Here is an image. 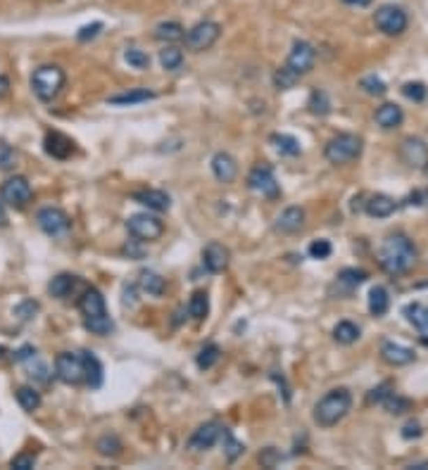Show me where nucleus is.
Listing matches in <instances>:
<instances>
[{"instance_id":"1","label":"nucleus","mask_w":428,"mask_h":470,"mask_svg":"<svg viewBox=\"0 0 428 470\" xmlns=\"http://www.w3.org/2000/svg\"><path fill=\"white\" fill-rule=\"evenodd\" d=\"M416 264V247L404 233H392L381 247V266L390 276H404Z\"/></svg>"},{"instance_id":"2","label":"nucleus","mask_w":428,"mask_h":470,"mask_svg":"<svg viewBox=\"0 0 428 470\" xmlns=\"http://www.w3.org/2000/svg\"><path fill=\"white\" fill-rule=\"evenodd\" d=\"M352 409V394L345 387L326 392L314 406V423L319 428H333L350 414Z\"/></svg>"},{"instance_id":"3","label":"nucleus","mask_w":428,"mask_h":470,"mask_svg":"<svg viewBox=\"0 0 428 470\" xmlns=\"http://www.w3.org/2000/svg\"><path fill=\"white\" fill-rule=\"evenodd\" d=\"M65 72L57 65H43L31 74V88L38 95V100L53 102L65 88Z\"/></svg>"},{"instance_id":"4","label":"nucleus","mask_w":428,"mask_h":470,"mask_svg":"<svg viewBox=\"0 0 428 470\" xmlns=\"http://www.w3.org/2000/svg\"><path fill=\"white\" fill-rule=\"evenodd\" d=\"M362 148L364 143L360 136H355V133H338V136H333L326 143L323 155H326V159L331 164H348V162H355L362 155Z\"/></svg>"},{"instance_id":"5","label":"nucleus","mask_w":428,"mask_h":470,"mask_svg":"<svg viewBox=\"0 0 428 470\" xmlns=\"http://www.w3.org/2000/svg\"><path fill=\"white\" fill-rule=\"evenodd\" d=\"M126 230H129V235H134L136 240H141V242H155V240H160L162 233H165V224H162L158 217H153V214L143 212V214L129 217Z\"/></svg>"},{"instance_id":"6","label":"nucleus","mask_w":428,"mask_h":470,"mask_svg":"<svg viewBox=\"0 0 428 470\" xmlns=\"http://www.w3.org/2000/svg\"><path fill=\"white\" fill-rule=\"evenodd\" d=\"M219 36H222V26L217 24V22H198L193 29H188V33L183 36V40H186V48L193 50V52H205L210 50L214 43L219 40Z\"/></svg>"},{"instance_id":"7","label":"nucleus","mask_w":428,"mask_h":470,"mask_svg":"<svg viewBox=\"0 0 428 470\" xmlns=\"http://www.w3.org/2000/svg\"><path fill=\"white\" fill-rule=\"evenodd\" d=\"M374 24L379 31H383L385 36H400V33L407 31V13L402 8H395V5H383V8L376 10L374 15Z\"/></svg>"},{"instance_id":"8","label":"nucleus","mask_w":428,"mask_h":470,"mask_svg":"<svg viewBox=\"0 0 428 470\" xmlns=\"http://www.w3.org/2000/svg\"><path fill=\"white\" fill-rule=\"evenodd\" d=\"M55 375L65 382V385H81V382H86L84 359H81V354H74V352L57 354L55 357Z\"/></svg>"},{"instance_id":"9","label":"nucleus","mask_w":428,"mask_h":470,"mask_svg":"<svg viewBox=\"0 0 428 470\" xmlns=\"http://www.w3.org/2000/svg\"><path fill=\"white\" fill-rule=\"evenodd\" d=\"M36 224L38 228L50 237H62L72 228V219H69L60 207H43L36 214Z\"/></svg>"},{"instance_id":"10","label":"nucleus","mask_w":428,"mask_h":470,"mask_svg":"<svg viewBox=\"0 0 428 470\" xmlns=\"http://www.w3.org/2000/svg\"><path fill=\"white\" fill-rule=\"evenodd\" d=\"M0 197H3L5 205H10L13 209H24L33 197L31 183L24 176H13L3 183L0 188Z\"/></svg>"},{"instance_id":"11","label":"nucleus","mask_w":428,"mask_h":470,"mask_svg":"<svg viewBox=\"0 0 428 470\" xmlns=\"http://www.w3.org/2000/svg\"><path fill=\"white\" fill-rule=\"evenodd\" d=\"M247 185H250V190H254L257 195L269 197V200H274V197L281 195L279 181H276L274 171H271V166H267V164L254 166V169L247 173Z\"/></svg>"},{"instance_id":"12","label":"nucleus","mask_w":428,"mask_h":470,"mask_svg":"<svg viewBox=\"0 0 428 470\" xmlns=\"http://www.w3.org/2000/svg\"><path fill=\"white\" fill-rule=\"evenodd\" d=\"M314 62H316V50L312 48L309 43H305V40H298V43L293 45L291 55H288L286 67L298 74V77H305V74H309L312 69H314Z\"/></svg>"},{"instance_id":"13","label":"nucleus","mask_w":428,"mask_h":470,"mask_svg":"<svg viewBox=\"0 0 428 470\" xmlns=\"http://www.w3.org/2000/svg\"><path fill=\"white\" fill-rule=\"evenodd\" d=\"M224 430H227V428H224L222 423H217V421L205 423V425H200L198 430L190 434V439H188V449H193V451L212 449V446L217 444L219 439H222Z\"/></svg>"},{"instance_id":"14","label":"nucleus","mask_w":428,"mask_h":470,"mask_svg":"<svg viewBox=\"0 0 428 470\" xmlns=\"http://www.w3.org/2000/svg\"><path fill=\"white\" fill-rule=\"evenodd\" d=\"M229 261H231V252L227 245L222 242H210L202 252V264L210 274H222V271L229 269Z\"/></svg>"},{"instance_id":"15","label":"nucleus","mask_w":428,"mask_h":470,"mask_svg":"<svg viewBox=\"0 0 428 470\" xmlns=\"http://www.w3.org/2000/svg\"><path fill=\"white\" fill-rule=\"evenodd\" d=\"M212 173L219 183H234L238 176V164L229 152H217L212 157Z\"/></svg>"},{"instance_id":"16","label":"nucleus","mask_w":428,"mask_h":470,"mask_svg":"<svg viewBox=\"0 0 428 470\" xmlns=\"http://www.w3.org/2000/svg\"><path fill=\"white\" fill-rule=\"evenodd\" d=\"M400 155L409 166H416V169H421V166L428 164V148L424 141H419V138H407V141H402Z\"/></svg>"},{"instance_id":"17","label":"nucleus","mask_w":428,"mask_h":470,"mask_svg":"<svg viewBox=\"0 0 428 470\" xmlns=\"http://www.w3.org/2000/svg\"><path fill=\"white\" fill-rule=\"evenodd\" d=\"M274 226L279 233H286V235L298 233V230L305 226V209L303 207H286L279 217H276Z\"/></svg>"},{"instance_id":"18","label":"nucleus","mask_w":428,"mask_h":470,"mask_svg":"<svg viewBox=\"0 0 428 470\" xmlns=\"http://www.w3.org/2000/svg\"><path fill=\"white\" fill-rule=\"evenodd\" d=\"M79 311L84 313V318H91V316H100V313H107V306H105V297L100 295V290L95 288H89L84 295H81L79 299Z\"/></svg>"},{"instance_id":"19","label":"nucleus","mask_w":428,"mask_h":470,"mask_svg":"<svg viewBox=\"0 0 428 470\" xmlns=\"http://www.w3.org/2000/svg\"><path fill=\"white\" fill-rule=\"evenodd\" d=\"M381 357H383L385 363L390 366H407L414 361V350H409V347H402L397 345V342H383V347H381Z\"/></svg>"},{"instance_id":"20","label":"nucleus","mask_w":428,"mask_h":470,"mask_svg":"<svg viewBox=\"0 0 428 470\" xmlns=\"http://www.w3.org/2000/svg\"><path fill=\"white\" fill-rule=\"evenodd\" d=\"M134 200L138 202V205L153 209V212H167V209L171 207V200L167 193H162V190H138V193H134Z\"/></svg>"},{"instance_id":"21","label":"nucleus","mask_w":428,"mask_h":470,"mask_svg":"<svg viewBox=\"0 0 428 470\" xmlns=\"http://www.w3.org/2000/svg\"><path fill=\"white\" fill-rule=\"evenodd\" d=\"M404 114H402V107L395 102H385L381 104L379 109H376V124L381 126V129L390 131V129H397V126L402 124Z\"/></svg>"},{"instance_id":"22","label":"nucleus","mask_w":428,"mask_h":470,"mask_svg":"<svg viewBox=\"0 0 428 470\" xmlns=\"http://www.w3.org/2000/svg\"><path fill=\"white\" fill-rule=\"evenodd\" d=\"M43 145H45V152H48L50 157H55V159H67V157L74 152V143L57 131L48 133Z\"/></svg>"},{"instance_id":"23","label":"nucleus","mask_w":428,"mask_h":470,"mask_svg":"<svg viewBox=\"0 0 428 470\" xmlns=\"http://www.w3.org/2000/svg\"><path fill=\"white\" fill-rule=\"evenodd\" d=\"M397 209V202L390 195H372L367 202V214L372 219H388Z\"/></svg>"},{"instance_id":"24","label":"nucleus","mask_w":428,"mask_h":470,"mask_svg":"<svg viewBox=\"0 0 428 470\" xmlns=\"http://www.w3.org/2000/svg\"><path fill=\"white\" fill-rule=\"evenodd\" d=\"M207 313H210V295L205 290H195L188 299V316L193 318L195 323L205 321Z\"/></svg>"},{"instance_id":"25","label":"nucleus","mask_w":428,"mask_h":470,"mask_svg":"<svg viewBox=\"0 0 428 470\" xmlns=\"http://www.w3.org/2000/svg\"><path fill=\"white\" fill-rule=\"evenodd\" d=\"M138 288L143 290L150 297H162L167 290V283L165 278L160 274H155V271H141V276H138Z\"/></svg>"},{"instance_id":"26","label":"nucleus","mask_w":428,"mask_h":470,"mask_svg":"<svg viewBox=\"0 0 428 470\" xmlns=\"http://www.w3.org/2000/svg\"><path fill=\"white\" fill-rule=\"evenodd\" d=\"M84 359V373H86V385L89 387H100L102 385V363L98 361L93 352H81Z\"/></svg>"},{"instance_id":"27","label":"nucleus","mask_w":428,"mask_h":470,"mask_svg":"<svg viewBox=\"0 0 428 470\" xmlns=\"http://www.w3.org/2000/svg\"><path fill=\"white\" fill-rule=\"evenodd\" d=\"M79 285V278L77 276H72V274H60V276H55L53 281H50V285H48V290H50V295L53 297H57V299H67L69 295L74 292V288Z\"/></svg>"},{"instance_id":"28","label":"nucleus","mask_w":428,"mask_h":470,"mask_svg":"<svg viewBox=\"0 0 428 470\" xmlns=\"http://www.w3.org/2000/svg\"><path fill=\"white\" fill-rule=\"evenodd\" d=\"M404 316H407V321L412 323V326L419 330L424 338H428V306L419 304V301L407 304L404 306Z\"/></svg>"},{"instance_id":"29","label":"nucleus","mask_w":428,"mask_h":470,"mask_svg":"<svg viewBox=\"0 0 428 470\" xmlns=\"http://www.w3.org/2000/svg\"><path fill=\"white\" fill-rule=\"evenodd\" d=\"M390 306V297H388V290L376 285L372 288V292H369V311H372V316H385V311H388Z\"/></svg>"},{"instance_id":"30","label":"nucleus","mask_w":428,"mask_h":470,"mask_svg":"<svg viewBox=\"0 0 428 470\" xmlns=\"http://www.w3.org/2000/svg\"><path fill=\"white\" fill-rule=\"evenodd\" d=\"M155 93L148 91V88H134L129 93H121V95H112L109 97V104H121V107H126V104H138V102H148L153 100Z\"/></svg>"},{"instance_id":"31","label":"nucleus","mask_w":428,"mask_h":470,"mask_svg":"<svg viewBox=\"0 0 428 470\" xmlns=\"http://www.w3.org/2000/svg\"><path fill=\"white\" fill-rule=\"evenodd\" d=\"M186 31L178 22H162V24L155 26V38L165 40V43H176V40H183Z\"/></svg>"},{"instance_id":"32","label":"nucleus","mask_w":428,"mask_h":470,"mask_svg":"<svg viewBox=\"0 0 428 470\" xmlns=\"http://www.w3.org/2000/svg\"><path fill=\"white\" fill-rule=\"evenodd\" d=\"M84 326H86V330H91L93 335L105 338V335H109L114 330V321L109 318V313H100V316L84 318Z\"/></svg>"},{"instance_id":"33","label":"nucleus","mask_w":428,"mask_h":470,"mask_svg":"<svg viewBox=\"0 0 428 470\" xmlns=\"http://www.w3.org/2000/svg\"><path fill=\"white\" fill-rule=\"evenodd\" d=\"M160 65L162 69H167V72H176V69H181L183 65V52L176 48V45H165V48L160 50Z\"/></svg>"},{"instance_id":"34","label":"nucleus","mask_w":428,"mask_h":470,"mask_svg":"<svg viewBox=\"0 0 428 470\" xmlns=\"http://www.w3.org/2000/svg\"><path fill=\"white\" fill-rule=\"evenodd\" d=\"M271 145H274V148L286 157H298L300 155L298 138L288 136V133H274V136H271Z\"/></svg>"},{"instance_id":"35","label":"nucleus","mask_w":428,"mask_h":470,"mask_svg":"<svg viewBox=\"0 0 428 470\" xmlns=\"http://www.w3.org/2000/svg\"><path fill=\"white\" fill-rule=\"evenodd\" d=\"M333 338L335 342H340V345H352V342L360 340V328L352 321H340L338 326L333 328Z\"/></svg>"},{"instance_id":"36","label":"nucleus","mask_w":428,"mask_h":470,"mask_svg":"<svg viewBox=\"0 0 428 470\" xmlns=\"http://www.w3.org/2000/svg\"><path fill=\"white\" fill-rule=\"evenodd\" d=\"M95 449H98V454L100 456H107V458H114V456H119L121 454V439L117 437V434H102L100 439L95 442Z\"/></svg>"},{"instance_id":"37","label":"nucleus","mask_w":428,"mask_h":470,"mask_svg":"<svg viewBox=\"0 0 428 470\" xmlns=\"http://www.w3.org/2000/svg\"><path fill=\"white\" fill-rule=\"evenodd\" d=\"M17 402H20V406L26 411V414H33V411L40 406V394L33 390V387L22 385V387H17Z\"/></svg>"},{"instance_id":"38","label":"nucleus","mask_w":428,"mask_h":470,"mask_svg":"<svg viewBox=\"0 0 428 470\" xmlns=\"http://www.w3.org/2000/svg\"><path fill=\"white\" fill-rule=\"evenodd\" d=\"M364 281H367V274H364V271H357V269H345V271H340V276H338V285L348 295L352 290L360 288Z\"/></svg>"},{"instance_id":"39","label":"nucleus","mask_w":428,"mask_h":470,"mask_svg":"<svg viewBox=\"0 0 428 470\" xmlns=\"http://www.w3.org/2000/svg\"><path fill=\"white\" fill-rule=\"evenodd\" d=\"M219 357H222V350H219L217 345H205L198 352V357H195V363H198V368L207 370L219 361Z\"/></svg>"},{"instance_id":"40","label":"nucleus","mask_w":428,"mask_h":470,"mask_svg":"<svg viewBox=\"0 0 428 470\" xmlns=\"http://www.w3.org/2000/svg\"><path fill=\"white\" fill-rule=\"evenodd\" d=\"M298 81H300V77L295 72H291L288 67H281L279 72L274 74V86L279 91H291L293 86L298 84Z\"/></svg>"},{"instance_id":"41","label":"nucleus","mask_w":428,"mask_h":470,"mask_svg":"<svg viewBox=\"0 0 428 470\" xmlns=\"http://www.w3.org/2000/svg\"><path fill=\"white\" fill-rule=\"evenodd\" d=\"M309 112L312 114H328L331 112V102H328V95L323 91H314L309 97Z\"/></svg>"},{"instance_id":"42","label":"nucleus","mask_w":428,"mask_h":470,"mask_svg":"<svg viewBox=\"0 0 428 470\" xmlns=\"http://www.w3.org/2000/svg\"><path fill=\"white\" fill-rule=\"evenodd\" d=\"M222 439H224V454H227V458L229 461H236L238 456H243V451H245V446H243L238 439L236 437H231V434L224 430V434H222Z\"/></svg>"},{"instance_id":"43","label":"nucleus","mask_w":428,"mask_h":470,"mask_svg":"<svg viewBox=\"0 0 428 470\" xmlns=\"http://www.w3.org/2000/svg\"><path fill=\"white\" fill-rule=\"evenodd\" d=\"M124 60L129 62V65L134 67V69H148L150 67V57L143 50H138V48H129V50H126L124 52Z\"/></svg>"},{"instance_id":"44","label":"nucleus","mask_w":428,"mask_h":470,"mask_svg":"<svg viewBox=\"0 0 428 470\" xmlns=\"http://www.w3.org/2000/svg\"><path fill=\"white\" fill-rule=\"evenodd\" d=\"M383 406H385V411L392 414V416H400V414H404V411H409V402H407V399H402V397H397L395 392H392L390 397L383 399Z\"/></svg>"},{"instance_id":"45","label":"nucleus","mask_w":428,"mask_h":470,"mask_svg":"<svg viewBox=\"0 0 428 470\" xmlns=\"http://www.w3.org/2000/svg\"><path fill=\"white\" fill-rule=\"evenodd\" d=\"M360 86L364 88V93H369V95H385V91H388L379 77H364Z\"/></svg>"},{"instance_id":"46","label":"nucleus","mask_w":428,"mask_h":470,"mask_svg":"<svg viewBox=\"0 0 428 470\" xmlns=\"http://www.w3.org/2000/svg\"><path fill=\"white\" fill-rule=\"evenodd\" d=\"M402 93H404V97H409V100H414V102H424L426 100V86L424 84H419V81H412V84H404L402 86Z\"/></svg>"},{"instance_id":"47","label":"nucleus","mask_w":428,"mask_h":470,"mask_svg":"<svg viewBox=\"0 0 428 470\" xmlns=\"http://www.w3.org/2000/svg\"><path fill=\"white\" fill-rule=\"evenodd\" d=\"M17 164V152L15 148H10L8 143H0V169H13Z\"/></svg>"},{"instance_id":"48","label":"nucleus","mask_w":428,"mask_h":470,"mask_svg":"<svg viewBox=\"0 0 428 470\" xmlns=\"http://www.w3.org/2000/svg\"><path fill=\"white\" fill-rule=\"evenodd\" d=\"M331 252H333V247H331V242H328V240H314L309 245L312 259H328V257H331Z\"/></svg>"},{"instance_id":"49","label":"nucleus","mask_w":428,"mask_h":470,"mask_svg":"<svg viewBox=\"0 0 428 470\" xmlns=\"http://www.w3.org/2000/svg\"><path fill=\"white\" fill-rule=\"evenodd\" d=\"M392 392H395L392 390V382H383V385H379L376 390H372V394H369V404H383V399L390 397Z\"/></svg>"},{"instance_id":"50","label":"nucleus","mask_w":428,"mask_h":470,"mask_svg":"<svg viewBox=\"0 0 428 470\" xmlns=\"http://www.w3.org/2000/svg\"><path fill=\"white\" fill-rule=\"evenodd\" d=\"M36 311H38V304H36V301H31V299L22 301V304L15 309V313L22 318V321H31V318L36 316Z\"/></svg>"},{"instance_id":"51","label":"nucleus","mask_w":428,"mask_h":470,"mask_svg":"<svg viewBox=\"0 0 428 470\" xmlns=\"http://www.w3.org/2000/svg\"><path fill=\"white\" fill-rule=\"evenodd\" d=\"M281 454L274 449V446H269V449H264V454H259V461H262L264 468H276L281 463Z\"/></svg>"},{"instance_id":"52","label":"nucleus","mask_w":428,"mask_h":470,"mask_svg":"<svg viewBox=\"0 0 428 470\" xmlns=\"http://www.w3.org/2000/svg\"><path fill=\"white\" fill-rule=\"evenodd\" d=\"M13 468H20V470H29V468H33L36 466V458H33L31 454H20V456H15L13 458V463H10Z\"/></svg>"},{"instance_id":"53","label":"nucleus","mask_w":428,"mask_h":470,"mask_svg":"<svg viewBox=\"0 0 428 470\" xmlns=\"http://www.w3.org/2000/svg\"><path fill=\"white\" fill-rule=\"evenodd\" d=\"M100 29H102V24L100 22H95V24H91V26H84L79 31V40H89V38H95L98 33H100Z\"/></svg>"},{"instance_id":"54","label":"nucleus","mask_w":428,"mask_h":470,"mask_svg":"<svg viewBox=\"0 0 428 470\" xmlns=\"http://www.w3.org/2000/svg\"><path fill=\"white\" fill-rule=\"evenodd\" d=\"M421 432H424V430H421V425H419V423H414V421L407 423V425L402 428V437L404 439H412V437L416 439V437H421Z\"/></svg>"},{"instance_id":"55","label":"nucleus","mask_w":428,"mask_h":470,"mask_svg":"<svg viewBox=\"0 0 428 470\" xmlns=\"http://www.w3.org/2000/svg\"><path fill=\"white\" fill-rule=\"evenodd\" d=\"M33 354H36V350H33V347H22V350H17L13 357H15V361H26V359H31Z\"/></svg>"},{"instance_id":"56","label":"nucleus","mask_w":428,"mask_h":470,"mask_svg":"<svg viewBox=\"0 0 428 470\" xmlns=\"http://www.w3.org/2000/svg\"><path fill=\"white\" fill-rule=\"evenodd\" d=\"M8 91H10V81H8V77H3V74H0V97H3Z\"/></svg>"},{"instance_id":"57","label":"nucleus","mask_w":428,"mask_h":470,"mask_svg":"<svg viewBox=\"0 0 428 470\" xmlns=\"http://www.w3.org/2000/svg\"><path fill=\"white\" fill-rule=\"evenodd\" d=\"M5 226H8V214H5L3 205H0V228H5Z\"/></svg>"},{"instance_id":"58","label":"nucleus","mask_w":428,"mask_h":470,"mask_svg":"<svg viewBox=\"0 0 428 470\" xmlns=\"http://www.w3.org/2000/svg\"><path fill=\"white\" fill-rule=\"evenodd\" d=\"M345 5H360V8H364V5H369V0H343Z\"/></svg>"},{"instance_id":"59","label":"nucleus","mask_w":428,"mask_h":470,"mask_svg":"<svg viewBox=\"0 0 428 470\" xmlns=\"http://www.w3.org/2000/svg\"><path fill=\"white\" fill-rule=\"evenodd\" d=\"M3 357H5V347H0V359H3Z\"/></svg>"}]
</instances>
